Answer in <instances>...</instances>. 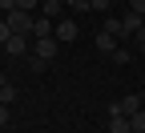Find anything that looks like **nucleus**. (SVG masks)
<instances>
[{"label": "nucleus", "mask_w": 145, "mask_h": 133, "mask_svg": "<svg viewBox=\"0 0 145 133\" xmlns=\"http://www.w3.org/2000/svg\"><path fill=\"white\" fill-rule=\"evenodd\" d=\"M4 20H8V28H12V32H20V36H32V24H36V16H32V12H24V8H12V12L4 16Z\"/></svg>", "instance_id": "1"}, {"label": "nucleus", "mask_w": 145, "mask_h": 133, "mask_svg": "<svg viewBox=\"0 0 145 133\" xmlns=\"http://www.w3.org/2000/svg\"><path fill=\"white\" fill-rule=\"evenodd\" d=\"M141 24H145V16H141V12H133V8H125V12H121V28H125V36H137Z\"/></svg>", "instance_id": "2"}, {"label": "nucleus", "mask_w": 145, "mask_h": 133, "mask_svg": "<svg viewBox=\"0 0 145 133\" xmlns=\"http://www.w3.org/2000/svg\"><path fill=\"white\" fill-rule=\"evenodd\" d=\"M4 52H8V56H28V36L12 32L8 41H4Z\"/></svg>", "instance_id": "3"}, {"label": "nucleus", "mask_w": 145, "mask_h": 133, "mask_svg": "<svg viewBox=\"0 0 145 133\" xmlns=\"http://www.w3.org/2000/svg\"><path fill=\"white\" fill-rule=\"evenodd\" d=\"M40 61H52L57 56V36H36V48H32Z\"/></svg>", "instance_id": "4"}, {"label": "nucleus", "mask_w": 145, "mask_h": 133, "mask_svg": "<svg viewBox=\"0 0 145 133\" xmlns=\"http://www.w3.org/2000/svg\"><path fill=\"white\" fill-rule=\"evenodd\" d=\"M77 32H81V28L72 24V20H57V32H52V36H57L61 45H69V41H77Z\"/></svg>", "instance_id": "5"}, {"label": "nucleus", "mask_w": 145, "mask_h": 133, "mask_svg": "<svg viewBox=\"0 0 145 133\" xmlns=\"http://www.w3.org/2000/svg\"><path fill=\"white\" fill-rule=\"evenodd\" d=\"M52 32H57V20H52V16H36V24H32V36H52Z\"/></svg>", "instance_id": "6"}, {"label": "nucleus", "mask_w": 145, "mask_h": 133, "mask_svg": "<svg viewBox=\"0 0 145 133\" xmlns=\"http://www.w3.org/2000/svg\"><path fill=\"white\" fill-rule=\"evenodd\" d=\"M113 48H117V36L101 28V32H97V52H105V56H113Z\"/></svg>", "instance_id": "7"}, {"label": "nucleus", "mask_w": 145, "mask_h": 133, "mask_svg": "<svg viewBox=\"0 0 145 133\" xmlns=\"http://www.w3.org/2000/svg\"><path fill=\"white\" fill-rule=\"evenodd\" d=\"M109 133H133L129 117H125V113H117V117H109Z\"/></svg>", "instance_id": "8"}, {"label": "nucleus", "mask_w": 145, "mask_h": 133, "mask_svg": "<svg viewBox=\"0 0 145 133\" xmlns=\"http://www.w3.org/2000/svg\"><path fill=\"white\" fill-rule=\"evenodd\" d=\"M137 109H141V97H137V93H125V97H121V113L129 117V113H137Z\"/></svg>", "instance_id": "9"}, {"label": "nucleus", "mask_w": 145, "mask_h": 133, "mask_svg": "<svg viewBox=\"0 0 145 133\" xmlns=\"http://www.w3.org/2000/svg\"><path fill=\"white\" fill-rule=\"evenodd\" d=\"M24 65H28L32 73H44V69H48V61H40L36 52H28V56H24Z\"/></svg>", "instance_id": "10"}, {"label": "nucleus", "mask_w": 145, "mask_h": 133, "mask_svg": "<svg viewBox=\"0 0 145 133\" xmlns=\"http://www.w3.org/2000/svg\"><path fill=\"white\" fill-rule=\"evenodd\" d=\"M129 125H133V133H145V109L129 113Z\"/></svg>", "instance_id": "11"}, {"label": "nucleus", "mask_w": 145, "mask_h": 133, "mask_svg": "<svg viewBox=\"0 0 145 133\" xmlns=\"http://www.w3.org/2000/svg\"><path fill=\"white\" fill-rule=\"evenodd\" d=\"M105 32H113V36H125V28H121V16H109V20H105Z\"/></svg>", "instance_id": "12"}, {"label": "nucleus", "mask_w": 145, "mask_h": 133, "mask_svg": "<svg viewBox=\"0 0 145 133\" xmlns=\"http://www.w3.org/2000/svg\"><path fill=\"white\" fill-rule=\"evenodd\" d=\"M16 101V89L12 85H0V105H12Z\"/></svg>", "instance_id": "13"}, {"label": "nucleus", "mask_w": 145, "mask_h": 133, "mask_svg": "<svg viewBox=\"0 0 145 133\" xmlns=\"http://www.w3.org/2000/svg\"><path fill=\"white\" fill-rule=\"evenodd\" d=\"M65 4L77 8V12H89V8H93V0H65Z\"/></svg>", "instance_id": "14"}, {"label": "nucleus", "mask_w": 145, "mask_h": 133, "mask_svg": "<svg viewBox=\"0 0 145 133\" xmlns=\"http://www.w3.org/2000/svg\"><path fill=\"white\" fill-rule=\"evenodd\" d=\"M113 65H129V48H113Z\"/></svg>", "instance_id": "15"}, {"label": "nucleus", "mask_w": 145, "mask_h": 133, "mask_svg": "<svg viewBox=\"0 0 145 133\" xmlns=\"http://www.w3.org/2000/svg\"><path fill=\"white\" fill-rule=\"evenodd\" d=\"M8 36H12V28H8V20H4V16H0V45L8 41Z\"/></svg>", "instance_id": "16"}, {"label": "nucleus", "mask_w": 145, "mask_h": 133, "mask_svg": "<svg viewBox=\"0 0 145 133\" xmlns=\"http://www.w3.org/2000/svg\"><path fill=\"white\" fill-rule=\"evenodd\" d=\"M36 4H40V0H16V8H24V12H32Z\"/></svg>", "instance_id": "17"}, {"label": "nucleus", "mask_w": 145, "mask_h": 133, "mask_svg": "<svg viewBox=\"0 0 145 133\" xmlns=\"http://www.w3.org/2000/svg\"><path fill=\"white\" fill-rule=\"evenodd\" d=\"M12 8H16V0H0V16H8Z\"/></svg>", "instance_id": "18"}, {"label": "nucleus", "mask_w": 145, "mask_h": 133, "mask_svg": "<svg viewBox=\"0 0 145 133\" xmlns=\"http://www.w3.org/2000/svg\"><path fill=\"white\" fill-rule=\"evenodd\" d=\"M137 52H145V24L137 28Z\"/></svg>", "instance_id": "19"}, {"label": "nucleus", "mask_w": 145, "mask_h": 133, "mask_svg": "<svg viewBox=\"0 0 145 133\" xmlns=\"http://www.w3.org/2000/svg\"><path fill=\"white\" fill-rule=\"evenodd\" d=\"M129 8H133V12H141V16H145V0H129Z\"/></svg>", "instance_id": "20"}, {"label": "nucleus", "mask_w": 145, "mask_h": 133, "mask_svg": "<svg viewBox=\"0 0 145 133\" xmlns=\"http://www.w3.org/2000/svg\"><path fill=\"white\" fill-rule=\"evenodd\" d=\"M0 125H8V105H0Z\"/></svg>", "instance_id": "21"}, {"label": "nucleus", "mask_w": 145, "mask_h": 133, "mask_svg": "<svg viewBox=\"0 0 145 133\" xmlns=\"http://www.w3.org/2000/svg\"><path fill=\"white\" fill-rule=\"evenodd\" d=\"M93 8H97V12H105V8H109V0H93Z\"/></svg>", "instance_id": "22"}, {"label": "nucleus", "mask_w": 145, "mask_h": 133, "mask_svg": "<svg viewBox=\"0 0 145 133\" xmlns=\"http://www.w3.org/2000/svg\"><path fill=\"white\" fill-rule=\"evenodd\" d=\"M0 85H8V77H4V73H0Z\"/></svg>", "instance_id": "23"}]
</instances>
